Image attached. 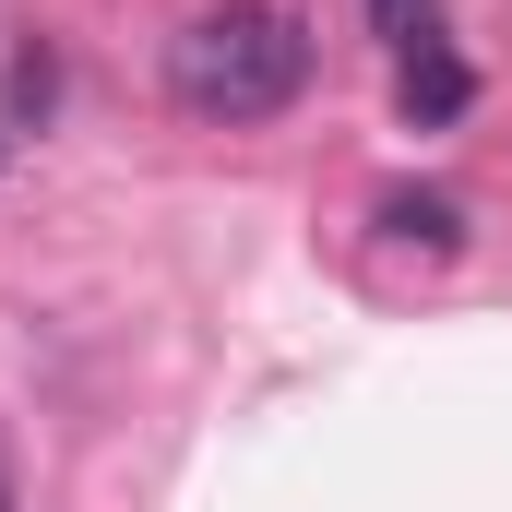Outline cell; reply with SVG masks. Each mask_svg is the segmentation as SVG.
<instances>
[{"mask_svg":"<svg viewBox=\"0 0 512 512\" xmlns=\"http://www.w3.org/2000/svg\"><path fill=\"white\" fill-rule=\"evenodd\" d=\"M0 512H12V489H0Z\"/></svg>","mask_w":512,"mask_h":512,"instance_id":"cell-5","label":"cell"},{"mask_svg":"<svg viewBox=\"0 0 512 512\" xmlns=\"http://www.w3.org/2000/svg\"><path fill=\"white\" fill-rule=\"evenodd\" d=\"M370 24H382L393 48H417V36H441V0H370Z\"/></svg>","mask_w":512,"mask_h":512,"instance_id":"cell-4","label":"cell"},{"mask_svg":"<svg viewBox=\"0 0 512 512\" xmlns=\"http://www.w3.org/2000/svg\"><path fill=\"white\" fill-rule=\"evenodd\" d=\"M310 84V24L274 0H215L167 36V96L191 120H274Z\"/></svg>","mask_w":512,"mask_h":512,"instance_id":"cell-1","label":"cell"},{"mask_svg":"<svg viewBox=\"0 0 512 512\" xmlns=\"http://www.w3.org/2000/svg\"><path fill=\"white\" fill-rule=\"evenodd\" d=\"M393 96H405V120H417V131H441L453 108H465V96H477V84H465V60H453L441 36H417V48H405V84H393Z\"/></svg>","mask_w":512,"mask_h":512,"instance_id":"cell-2","label":"cell"},{"mask_svg":"<svg viewBox=\"0 0 512 512\" xmlns=\"http://www.w3.org/2000/svg\"><path fill=\"white\" fill-rule=\"evenodd\" d=\"M382 227H393V239H417V251H465V203H453V191H393Z\"/></svg>","mask_w":512,"mask_h":512,"instance_id":"cell-3","label":"cell"}]
</instances>
